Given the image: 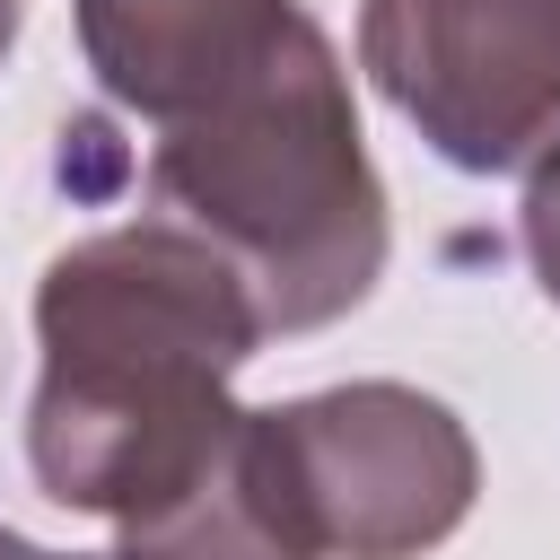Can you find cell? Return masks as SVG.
I'll list each match as a JSON object with an SVG mask.
<instances>
[{"instance_id": "1", "label": "cell", "mask_w": 560, "mask_h": 560, "mask_svg": "<svg viewBox=\"0 0 560 560\" xmlns=\"http://www.w3.org/2000/svg\"><path fill=\"white\" fill-rule=\"evenodd\" d=\"M35 332L26 455L61 508L122 516V560H289L254 508L245 411L228 402L262 306L210 236L149 219L70 245L44 271Z\"/></svg>"}, {"instance_id": "2", "label": "cell", "mask_w": 560, "mask_h": 560, "mask_svg": "<svg viewBox=\"0 0 560 560\" xmlns=\"http://www.w3.org/2000/svg\"><path fill=\"white\" fill-rule=\"evenodd\" d=\"M149 192L175 228L210 236L245 271L262 332L332 324L385 262V192L315 18H298L254 70L158 131Z\"/></svg>"}, {"instance_id": "3", "label": "cell", "mask_w": 560, "mask_h": 560, "mask_svg": "<svg viewBox=\"0 0 560 560\" xmlns=\"http://www.w3.org/2000/svg\"><path fill=\"white\" fill-rule=\"evenodd\" d=\"M245 481L289 560H411L472 508V438L411 385L245 411Z\"/></svg>"}, {"instance_id": "4", "label": "cell", "mask_w": 560, "mask_h": 560, "mask_svg": "<svg viewBox=\"0 0 560 560\" xmlns=\"http://www.w3.org/2000/svg\"><path fill=\"white\" fill-rule=\"evenodd\" d=\"M359 52L446 166L560 158V0H368Z\"/></svg>"}, {"instance_id": "5", "label": "cell", "mask_w": 560, "mask_h": 560, "mask_svg": "<svg viewBox=\"0 0 560 560\" xmlns=\"http://www.w3.org/2000/svg\"><path fill=\"white\" fill-rule=\"evenodd\" d=\"M298 18V0H79V44L96 79L166 131L254 70Z\"/></svg>"}, {"instance_id": "6", "label": "cell", "mask_w": 560, "mask_h": 560, "mask_svg": "<svg viewBox=\"0 0 560 560\" xmlns=\"http://www.w3.org/2000/svg\"><path fill=\"white\" fill-rule=\"evenodd\" d=\"M525 254H534L542 289L560 298V158L534 166V192H525Z\"/></svg>"}, {"instance_id": "7", "label": "cell", "mask_w": 560, "mask_h": 560, "mask_svg": "<svg viewBox=\"0 0 560 560\" xmlns=\"http://www.w3.org/2000/svg\"><path fill=\"white\" fill-rule=\"evenodd\" d=\"M0 560H61V551H35V542H18V534H0ZM122 560V551H114Z\"/></svg>"}, {"instance_id": "8", "label": "cell", "mask_w": 560, "mask_h": 560, "mask_svg": "<svg viewBox=\"0 0 560 560\" xmlns=\"http://www.w3.org/2000/svg\"><path fill=\"white\" fill-rule=\"evenodd\" d=\"M18 9H26V0H0V61H9V44H18Z\"/></svg>"}]
</instances>
